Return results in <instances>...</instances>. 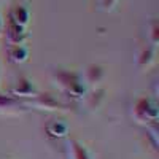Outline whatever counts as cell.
Wrapping results in <instances>:
<instances>
[{
  "label": "cell",
  "instance_id": "9",
  "mask_svg": "<svg viewBox=\"0 0 159 159\" xmlns=\"http://www.w3.org/2000/svg\"><path fill=\"white\" fill-rule=\"evenodd\" d=\"M25 38H27V34L24 32L22 27H19L16 24H11L8 27V40L11 45H22Z\"/></svg>",
  "mask_w": 159,
  "mask_h": 159
},
{
  "label": "cell",
  "instance_id": "10",
  "mask_svg": "<svg viewBox=\"0 0 159 159\" xmlns=\"http://www.w3.org/2000/svg\"><path fill=\"white\" fill-rule=\"evenodd\" d=\"M29 19H30V13L27 8L24 7H16L15 11H13V24L19 25V27H25L29 24Z\"/></svg>",
  "mask_w": 159,
  "mask_h": 159
},
{
  "label": "cell",
  "instance_id": "6",
  "mask_svg": "<svg viewBox=\"0 0 159 159\" xmlns=\"http://www.w3.org/2000/svg\"><path fill=\"white\" fill-rule=\"evenodd\" d=\"M46 134L51 139H64L69 134V124L64 121H51L46 126Z\"/></svg>",
  "mask_w": 159,
  "mask_h": 159
},
{
  "label": "cell",
  "instance_id": "8",
  "mask_svg": "<svg viewBox=\"0 0 159 159\" xmlns=\"http://www.w3.org/2000/svg\"><path fill=\"white\" fill-rule=\"evenodd\" d=\"M105 78V70L100 65H89L84 73V83H100Z\"/></svg>",
  "mask_w": 159,
  "mask_h": 159
},
{
  "label": "cell",
  "instance_id": "2",
  "mask_svg": "<svg viewBox=\"0 0 159 159\" xmlns=\"http://www.w3.org/2000/svg\"><path fill=\"white\" fill-rule=\"evenodd\" d=\"M134 118L142 124H156L159 118V108L150 97H140L134 103Z\"/></svg>",
  "mask_w": 159,
  "mask_h": 159
},
{
  "label": "cell",
  "instance_id": "11",
  "mask_svg": "<svg viewBox=\"0 0 159 159\" xmlns=\"http://www.w3.org/2000/svg\"><path fill=\"white\" fill-rule=\"evenodd\" d=\"M153 64H154V51L151 48L143 49L139 56V67L140 69H150Z\"/></svg>",
  "mask_w": 159,
  "mask_h": 159
},
{
  "label": "cell",
  "instance_id": "7",
  "mask_svg": "<svg viewBox=\"0 0 159 159\" xmlns=\"http://www.w3.org/2000/svg\"><path fill=\"white\" fill-rule=\"evenodd\" d=\"M8 56L11 59V62L15 64H22L29 59V49L24 45H13L8 51Z\"/></svg>",
  "mask_w": 159,
  "mask_h": 159
},
{
  "label": "cell",
  "instance_id": "1",
  "mask_svg": "<svg viewBox=\"0 0 159 159\" xmlns=\"http://www.w3.org/2000/svg\"><path fill=\"white\" fill-rule=\"evenodd\" d=\"M54 81L57 84V88L65 92L69 97L72 99H81L86 96V83L83 76L78 72H72V70H57L54 73Z\"/></svg>",
  "mask_w": 159,
  "mask_h": 159
},
{
  "label": "cell",
  "instance_id": "16",
  "mask_svg": "<svg viewBox=\"0 0 159 159\" xmlns=\"http://www.w3.org/2000/svg\"><path fill=\"white\" fill-rule=\"evenodd\" d=\"M0 78H2V64H0Z\"/></svg>",
  "mask_w": 159,
  "mask_h": 159
},
{
  "label": "cell",
  "instance_id": "4",
  "mask_svg": "<svg viewBox=\"0 0 159 159\" xmlns=\"http://www.w3.org/2000/svg\"><path fill=\"white\" fill-rule=\"evenodd\" d=\"M34 105L42 110H48V111H52V110H62L65 108V105L56 97L49 94V92H45V94H38L34 97Z\"/></svg>",
  "mask_w": 159,
  "mask_h": 159
},
{
  "label": "cell",
  "instance_id": "12",
  "mask_svg": "<svg viewBox=\"0 0 159 159\" xmlns=\"http://www.w3.org/2000/svg\"><path fill=\"white\" fill-rule=\"evenodd\" d=\"M19 99L13 97L11 94H0V108H19Z\"/></svg>",
  "mask_w": 159,
  "mask_h": 159
},
{
  "label": "cell",
  "instance_id": "14",
  "mask_svg": "<svg viewBox=\"0 0 159 159\" xmlns=\"http://www.w3.org/2000/svg\"><path fill=\"white\" fill-rule=\"evenodd\" d=\"M151 42H153V45L157 43V24H156V22H153V29H151Z\"/></svg>",
  "mask_w": 159,
  "mask_h": 159
},
{
  "label": "cell",
  "instance_id": "15",
  "mask_svg": "<svg viewBox=\"0 0 159 159\" xmlns=\"http://www.w3.org/2000/svg\"><path fill=\"white\" fill-rule=\"evenodd\" d=\"M2 30H3V22H2V18H0V34H2Z\"/></svg>",
  "mask_w": 159,
  "mask_h": 159
},
{
  "label": "cell",
  "instance_id": "5",
  "mask_svg": "<svg viewBox=\"0 0 159 159\" xmlns=\"http://www.w3.org/2000/svg\"><path fill=\"white\" fill-rule=\"evenodd\" d=\"M67 147H69V157L70 159H92V154L89 153V150L76 139L69 140Z\"/></svg>",
  "mask_w": 159,
  "mask_h": 159
},
{
  "label": "cell",
  "instance_id": "3",
  "mask_svg": "<svg viewBox=\"0 0 159 159\" xmlns=\"http://www.w3.org/2000/svg\"><path fill=\"white\" fill-rule=\"evenodd\" d=\"M10 94L16 99H34L38 94V89L30 78L22 76V78L16 80V83L11 86Z\"/></svg>",
  "mask_w": 159,
  "mask_h": 159
},
{
  "label": "cell",
  "instance_id": "13",
  "mask_svg": "<svg viewBox=\"0 0 159 159\" xmlns=\"http://www.w3.org/2000/svg\"><path fill=\"white\" fill-rule=\"evenodd\" d=\"M103 99H105V91L103 89H97V91H94L89 96L88 103H89L91 108H99L100 105H102V102H103Z\"/></svg>",
  "mask_w": 159,
  "mask_h": 159
}]
</instances>
